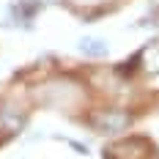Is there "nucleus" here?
Segmentation results:
<instances>
[{
    "mask_svg": "<svg viewBox=\"0 0 159 159\" xmlns=\"http://www.w3.org/2000/svg\"><path fill=\"white\" fill-rule=\"evenodd\" d=\"M25 126V112L11 110V107H0V132L6 134H14Z\"/></svg>",
    "mask_w": 159,
    "mask_h": 159,
    "instance_id": "20e7f679",
    "label": "nucleus"
},
{
    "mask_svg": "<svg viewBox=\"0 0 159 159\" xmlns=\"http://www.w3.org/2000/svg\"><path fill=\"white\" fill-rule=\"evenodd\" d=\"M151 154H154V145L145 137H126L104 151L107 159H151Z\"/></svg>",
    "mask_w": 159,
    "mask_h": 159,
    "instance_id": "f257e3e1",
    "label": "nucleus"
},
{
    "mask_svg": "<svg viewBox=\"0 0 159 159\" xmlns=\"http://www.w3.org/2000/svg\"><path fill=\"white\" fill-rule=\"evenodd\" d=\"M129 121H132V115L126 110H99L91 118V126L102 134H118L129 126Z\"/></svg>",
    "mask_w": 159,
    "mask_h": 159,
    "instance_id": "f03ea898",
    "label": "nucleus"
},
{
    "mask_svg": "<svg viewBox=\"0 0 159 159\" xmlns=\"http://www.w3.org/2000/svg\"><path fill=\"white\" fill-rule=\"evenodd\" d=\"M137 66L140 74L151 88H159V44H148V47L137 55Z\"/></svg>",
    "mask_w": 159,
    "mask_h": 159,
    "instance_id": "7ed1b4c3",
    "label": "nucleus"
},
{
    "mask_svg": "<svg viewBox=\"0 0 159 159\" xmlns=\"http://www.w3.org/2000/svg\"><path fill=\"white\" fill-rule=\"evenodd\" d=\"M80 49H82V55H91V58H104L107 55V44L102 39H82Z\"/></svg>",
    "mask_w": 159,
    "mask_h": 159,
    "instance_id": "39448f33",
    "label": "nucleus"
}]
</instances>
